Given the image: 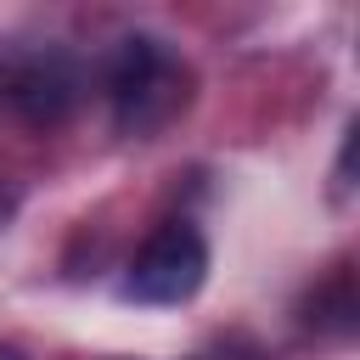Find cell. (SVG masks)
<instances>
[{
    "instance_id": "cell-1",
    "label": "cell",
    "mask_w": 360,
    "mask_h": 360,
    "mask_svg": "<svg viewBox=\"0 0 360 360\" xmlns=\"http://www.w3.org/2000/svg\"><path fill=\"white\" fill-rule=\"evenodd\" d=\"M107 96H112L118 129L152 135V129H163V124L186 107V68L163 51V39L129 34V39H118V51L107 56Z\"/></svg>"
},
{
    "instance_id": "cell-2",
    "label": "cell",
    "mask_w": 360,
    "mask_h": 360,
    "mask_svg": "<svg viewBox=\"0 0 360 360\" xmlns=\"http://www.w3.org/2000/svg\"><path fill=\"white\" fill-rule=\"evenodd\" d=\"M208 281V242L191 219H163L129 259L124 298L135 304H186Z\"/></svg>"
},
{
    "instance_id": "cell-3",
    "label": "cell",
    "mask_w": 360,
    "mask_h": 360,
    "mask_svg": "<svg viewBox=\"0 0 360 360\" xmlns=\"http://www.w3.org/2000/svg\"><path fill=\"white\" fill-rule=\"evenodd\" d=\"M6 90H11V107H17L28 124L51 129V124H62V118L79 107L84 79H79V62H73L68 51H39V56H28V62L11 73Z\"/></svg>"
},
{
    "instance_id": "cell-4",
    "label": "cell",
    "mask_w": 360,
    "mask_h": 360,
    "mask_svg": "<svg viewBox=\"0 0 360 360\" xmlns=\"http://www.w3.org/2000/svg\"><path fill=\"white\" fill-rule=\"evenodd\" d=\"M0 360H28V354H22L17 343H0Z\"/></svg>"
}]
</instances>
